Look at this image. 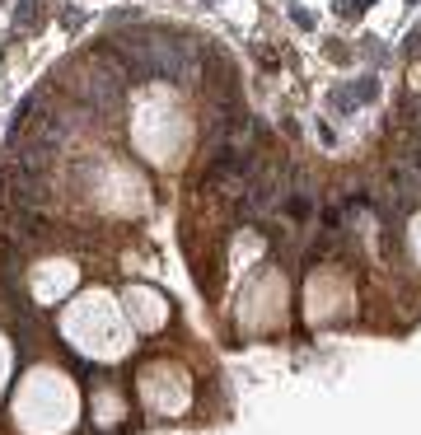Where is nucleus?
<instances>
[{
	"label": "nucleus",
	"instance_id": "1",
	"mask_svg": "<svg viewBox=\"0 0 421 435\" xmlns=\"http://www.w3.org/2000/svg\"><path fill=\"white\" fill-rule=\"evenodd\" d=\"M42 14H47V0H24L19 10H14V33H33L42 24Z\"/></svg>",
	"mask_w": 421,
	"mask_h": 435
},
{
	"label": "nucleus",
	"instance_id": "2",
	"mask_svg": "<svg viewBox=\"0 0 421 435\" xmlns=\"http://www.w3.org/2000/svg\"><path fill=\"white\" fill-rule=\"evenodd\" d=\"M370 5H375V0H337V14H342V19H356V14H365Z\"/></svg>",
	"mask_w": 421,
	"mask_h": 435
},
{
	"label": "nucleus",
	"instance_id": "3",
	"mask_svg": "<svg viewBox=\"0 0 421 435\" xmlns=\"http://www.w3.org/2000/svg\"><path fill=\"white\" fill-rule=\"evenodd\" d=\"M290 19H295L300 28H314V14H309V10H300V5H290Z\"/></svg>",
	"mask_w": 421,
	"mask_h": 435
}]
</instances>
